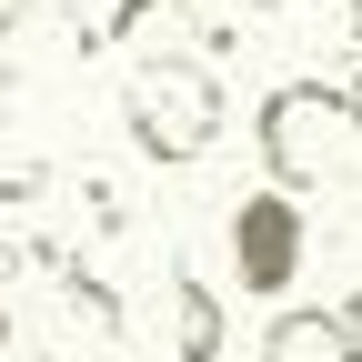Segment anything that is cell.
<instances>
[{
    "mask_svg": "<svg viewBox=\"0 0 362 362\" xmlns=\"http://www.w3.org/2000/svg\"><path fill=\"white\" fill-rule=\"evenodd\" d=\"M221 121H232V101H221V61L202 51H141L121 81V131H131V151L181 171V161H202L221 141Z\"/></svg>",
    "mask_w": 362,
    "mask_h": 362,
    "instance_id": "obj_1",
    "label": "cell"
},
{
    "mask_svg": "<svg viewBox=\"0 0 362 362\" xmlns=\"http://www.w3.org/2000/svg\"><path fill=\"white\" fill-rule=\"evenodd\" d=\"M252 131H262V171L282 192H332V181L362 171V131H352V101L332 81H282Z\"/></svg>",
    "mask_w": 362,
    "mask_h": 362,
    "instance_id": "obj_2",
    "label": "cell"
},
{
    "mask_svg": "<svg viewBox=\"0 0 362 362\" xmlns=\"http://www.w3.org/2000/svg\"><path fill=\"white\" fill-rule=\"evenodd\" d=\"M232 282L252 292V302H282L292 282H302V262H312V221H302V202L272 181V192H242L232 202Z\"/></svg>",
    "mask_w": 362,
    "mask_h": 362,
    "instance_id": "obj_3",
    "label": "cell"
},
{
    "mask_svg": "<svg viewBox=\"0 0 362 362\" xmlns=\"http://www.w3.org/2000/svg\"><path fill=\"white\" fill-rule=\"evenodd\" d=\"M161 302H171V342H161V362H221L232 322H221V292L202 282L192 262H171V272H161Z\"/></svg>",
    "mask_w": 362,
    "mask_h": 362,
    "instance_id": "obj_4",
    "label": "cell"
},
{
    "mask_svg": "<svg viewBox=\"0 0 362 362\" xmlns=\"http://www.w3.org/2000/svg\"><path fill=\"white\" fill-rule=\"evenodd\" d=\"M51 192V141L21 101H0V202H40Z\"/></svg>",
    "mask_w": 362,
    "mask_h": 362,
    "instance_id": "obj_5",
    "label": "cell"
},
{
    "mask_svg": "<svg viewBox=\"0 0 362 362\" xmlns=\"http://www.w3.org/2000/svg\"><path fill=\"white\" fill-rule=\"evenodd\" d=\"M262 362H352V332H342V312H272Z\"/></svg>",
    "mask_w": 362,
    "mask_h": 362,
    "instance_id": "obj_6",
    "label": "cell"
},
{
    "mask_svg": "<svg viewBox=\"0 0 362 362\" xmlns=\"http://www.w3.org/2000/svg\"><path fill=\"white\" fill-rule=\"evenodd\" d=\"M21 262H30V242L11 232V221H0V282H11V272H21Z\"/></svg>",
    "mask_w": 362,
    "mask_h": 362,
    "instance_id": "obj_7",
    "label": "cell"
},
{
    "mask_svg": "<svg viewBox=\"0 0 362 362\" xmlns=\"http://www.w3.org/2000/svg\"><path fill=\"white\" fill-rule=\"evenodd\" d=\"M342 312V332H352V362H362V282H352V302H332Z\"/></svg>",
    "mask_w": 362,
    "mask_h": 362,
    "instance_id": "obj_8",
    "label": "cell"
},
{
    "mask_svg": "<svg viewBox=\"0 0 362 362\" xmlns=\"http://www.w3.org/2000/svg\"><path fill=\"white\" fill-rule=\"evenodd\" d=\"M342 101H352V131H362V71H352V90H342Z\"/></svg>",
    "mask_w": 362,
    "mask_h": 362,
    "instance_id": "obj_9",
    "label": "cell"
},
{
    "mask_svg": "<svg viewBox=\"0 0 362 362\" xmlns=\"http://www.w3.org/2000/svg\"><path fill=\"white\" fill-rule=\"evenodd\" d=\"M342 30H352V40H362V0H342Z\"/></svg>",
    "mask_w": 362,
    "mask_h": 362,
    "instance_id": "obj_10",
    "label": "cell"
},
{
    "mask_svg": "<svg viewBox=\"0 0 362 362\" xmlns=\"http://www.w3.org/2000/svg\"><path fill=\"white\" fill-rule=\"evenodd\" d=\"M0 362H11V312H0Z\"/></svg>",
    "mask_w": 362,
    "mask_h": 362,
    "instance_id": "obj_11",
    "label": "cell"
},
{
    "mask_svg": "<svg viewBox=\"0 0 362 362\" xmlns=\"http://www.w3.org/2000/svg\"><path fill=\"white\" fill-rule=\"evenodd\" d=\"M232 11H282V0H232Z\"/></svg>",
    "mask_w": 362,
    "mask_h": 362,
    "instance_id": "obj_12",
    "label": "cell"
}]
</instances>
